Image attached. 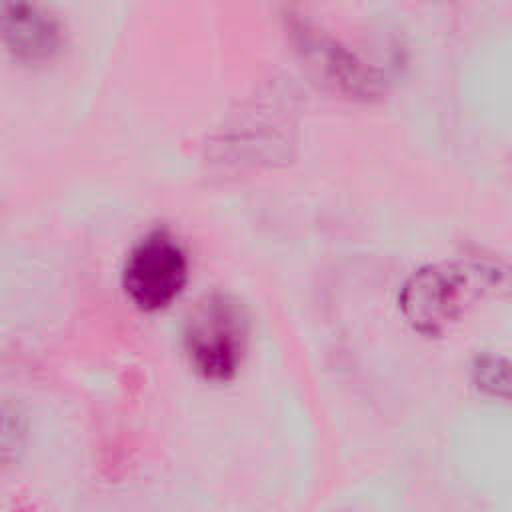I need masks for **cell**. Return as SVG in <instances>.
Here are the masks:
<instances>
[{
	"instance_id": "1",
	"label": "cell",
	"mask_w": 512,
	"mask_h": 512,
	"mask_svg": "<svg viewBox=\"0 0 512 512\" xmlns=\"http://www.w3.org/2000/svg\"><path fill=\"white\" fill-rule=\"evenodd\" d=\"M500 282L492 266L472 262L428 264L402 286L398 304L404 320L422 336H440L454 326L484 288Z\"/></svg>"
},
{
	"instance_id": "2",
	"label": "cell",
	"mask_w": 512,
	"mask_h": 512,
	"mask_svg": "<svg viewBox=\"0 0 512 512\" xmlns=\"http://www.w3.org/2000/svg\"><path fill=\"white\" fill-rule=\"evenodd\" d=\"M182 342L200 378L232 380L244 364L250 342V318L244 304L226 292L202 296L186 316Z\"/></svg>"
},
{
	"instance_id": "3",
	"label": "cell",
	"mask_w": 512,
	"mask_h": 512,
	"mask_svg": "<svg viewBox=\"0 0 512 512\" xmlns=\"http://www.w3.org/2000/svg\"><path fill=\"white\" fill-rule=\"evenodd\" d=\"M188 282V258L168 230H152L128 254L122 268V288L142 312L170 306Z\"/></svg>"
},
{
	"instance_id": "4",
	"label": "cell",
	"mask_w": 512,
	"mask_h": 512,
	"mask_svg": "<svg viewBox=\"0 0 512 512\" xmlns=\"http://www.w3.org/2000/svg\"><path fill=\"white\" fill-rule=\"evenodd\" d=\"M6 50L20 62L52 60L62 44L58 22L34 0H2Z\"/></svg>"
},
{
	"instance_id": "5",
	"label": "cell",
	"mask_w": 512,
	"mask_h": 512,
	"mask_svg": "<svg viewBox=\"0 0 512 512\" xmlns=\"http://www.w3.org/2000/svg\"><path fill=\"white\" fill-rule=\"evenodd\" d=\"M302 46L310 60L318 66L322 76L340 92L352 98H370L380 92V76L376 68L368 66L354 52L340 46L332 38L316 32H300Z\"/></svg>"
},
{
	"instance_id": "6",
	"label": "cell",
	"mask_w": 512,
	"mask_h": 512,
	"mask_svg": "<svg viewBox=\"0 0 512 512\" xmlns=\"http://www.w3.org/2000/svg\"><path fill=\"white\" fill-rule=\"evenodd\" d=\"M470 376L476 390L492 400L512 406V358L482 352L472 360Z\"/></svg>"
}]
</instances>
